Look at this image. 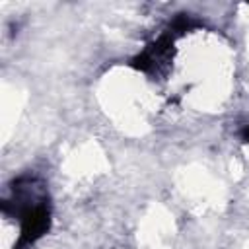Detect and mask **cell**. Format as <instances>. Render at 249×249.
<instances>
[{
	"instance_id": "2",
	"label": "cell",
	"mask_w": 249,
	"mask_h": 249,
	"mask_svg": "<svg viewBox=\"0 0 249 249\" xmlns=\"http://www.w3.org/2000/svg\"><path fill=\"white\" fill-rule=\"evenodd\" d=\"M198 25V21L196 19H193L191 16H187V14H179L173 21H171V25H169V29L173 31V33H177V35H183L185 31H191L193 27H196Z\"/></svg>"
},
{
	"instance_id": "1",
	"label": "cell",
	"mask_w": 249,
	"mask_h": 249,
	"mask_svg": "<svg viewBox=\"0 0 249 249\" xmlns=\"http://www.w3.org/2000/svg\"><path fill=\"white\" fill-rule=\"evenodd\" d=\"M51 226V212L45 202L27 206L21 210V235L19 241L16 243V249H23L37 241L41 235L47 233Z\"/></svg>"
},
{
	"instance_id": "3",
	"label": "cell",
	"mask_w": 249,
	"mask_h": 249,
	"mask_svg": "<svg viewBox=\"0 0 249 249\" xmlns=\"http://www.w3.org/2000/svg\"><path fill=\"white\" fill-rule=\"evenodd\" d=\"M241 140H243V142H249V124L241 130Z\"/></svg>"
}]
</instances>
